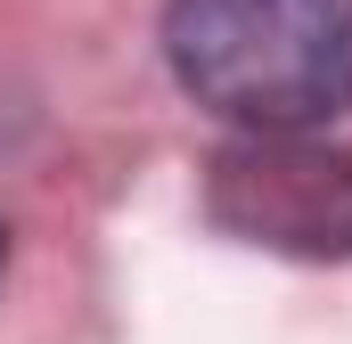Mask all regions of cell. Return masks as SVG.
Returning a JSON list of instances; mask_svg holds the SVG:
<instances>
[{
    "mask_svg": "<svg viewBox=\"0 0 352 344\" xmlns=\"http://www.w3.org/2000/svg\"><path fill=\"white\" fill-rule=\"evenodd\" d=\"M205 213L295 262H352V148L320 131H238L205 164Z\"/></svg>",
    "mask_w": 352,
    "mask_h": 344,
    "instance_id": "2",
    "label": "cell"
},
{
    "mask_svg": "<svg viewBox=\"0 0 352 344\" xmlns=\"http://www.w3.org/2000/svg\"><path fill=\"white\" fill-rule=\"evenodd\" d=\"M0 262H8V238H0Z\"/></svg>",
    "mask_w": 352,
    "mask_h": 344,
    "instance_id": "3",
    "label": "cell"
},
{
    "mask_svg": "<svg viewBox=\"0 0 352 344\" xmlns=\"http://www.w3.org/2000/svg\"><path fill=\"white\" fill-rule=\"evenodd\" d=\"M164 58L238 131H328L352 107V0H164Z\"/></svg>",
    "mask_w": 352,
    "mask_h": 344,
    "instance_id": "1",
    "label": "cell"
}]
</instances>
